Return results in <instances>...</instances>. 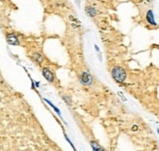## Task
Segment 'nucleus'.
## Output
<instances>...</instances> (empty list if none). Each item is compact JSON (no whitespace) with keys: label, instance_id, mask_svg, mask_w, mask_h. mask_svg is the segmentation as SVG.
<instances>
[{"label":"nucleus","instance_id":"4","mask_svg":"<svg viewBox=\"0 0 159 151\" xmlns=\"http://www.w3.org/2000/svg\"><path fill=\"white\" fill-rule=\"evenodd\" d=\"M6 41H7V43H8L9 45H13V46H18L20 44L19 38L14 33L7 34V35H6Z\"/></svg>","mask_w":159,"mask_h":151},{"label":"nucleus","instance_id":"2","mask_svg":"<svg viewBox=\"0 0 159 151\" xmlns=\"http://www.w3.org/2000/svg\"><path fill=\"white\" fill-rule=\"evenodd\" d=\"M79 80H80L81 85L85 86V87H90L93 84V76L91 75V73L87 70H83L81 72Z\"/></svg>","mask_w":159,"mask_h":151},{"label":"nucleus","instance_id":"10","mask_svg":"<svg viewBox=\"0 0 159 151\" xmlns=\"http://www.w3.org/2000/svg\"><path fill=\"white\" fill-rule=\"evenodd\" d=\"M63 99L66 100V102L67 104H70H70H72V102H71V100H70V97H67V95H64Z\"/></svg>","mask_w":159,"mask_h":151},{"label":"nucleus","instance_id":"9","mask_svg":"<svg viewBox=\"0 0 159 151\" xmlns=\"http://www.w3.org/2000/svg\"><path fill=\"white\" fill-rule=\"evenodd\" d=\"M44 100H45V101L47 102V104H49V105H50V106H51V107H52V108L54 109L55 111H56V112H57V113H58V114H59V115L61 116V111L59 110V109H58V107H57V106H55V105H54V104H52V102H51L50 100H46V99H44Z\"/></svg>","mask_w":159,"mask_h":151},{"label":"nucleus","instance_id":"1","mask_svg":"<svg viewBox=\"0 0 159 151\" xmlns=\"http://www.w3.org/2000/svg\"><path fill=\"white\" fill-rule=\"evenodd\" d=\"M111 77L113 78V80L116 83L123 84V83H125V81L127 79V72L122 66L116 65L112 67V69H111Z\"/></svg>","mask_w":159,"mask_h":151},{"label":"nucleus","instance_id":"5","mask_svg":"<svg viewBox=\"0 0 159 151\" xmlns=\"http://www.w3.org/2000/svg\"><path fill=\"white\" fill-rule=\"evenodd\" d=\"M42 74H43V76H44V78L48 81V82H54V80H55V76H54V73L49 69V68H47V67H45V68H43L42 69Z\"/></svg>","mask_w":159,"mask_h":151},{"label":"nucleus","instance_id":"3","mask_svg":"<svg viewBox=\"0 0 159 151\" xmlns=\"http://www.w3.org/2000/svg\"><path fill=\"white\" fill-rule=\"evenodd\" d=\"M146 20H147V22L148 24L150 25H152V26H156L157 25V23H156V20H155V16H154V12L149 9L147 14H146Z\"/></svg>","mask_w":159,"mask_h":151},{"label":"nucleus","instance_id":"8","mask_svg":"<svg viewBox=\"0 0 159 151\" xmlns=\"http://www.w3.org/2000/svg\"><path fill=\"white\" fill-rule=\"evenodd\" d=\"M33 60H35L36 63L41 64V63L43 61V57H42V55H40V54L36 53V54H34V55H33Z\"/></svg>","mask_w":159,"mask_h":151},{"label":"nucleus","instance_id":"6","mask_svg":"<svg viewBox=\"0 0 159 151\" xmlns=\"http://www.w3.org/2000/svg\"><path fill=\"white\" fill-rule=\"evenodd\" d=\"M85 12H86V14H87V16H89V17H91V18H94V17H96V15H97V10H96V8L95 7H93V6H86V8H85Z\"/></svg>","mask_w":159,"mask_h":151},{"label":"nucleus","instance_id":"12","mask_svg":"<svg viewBox=\"0 0 159 151\" xmlns=\"http://www.w3.org/2000/svg\"><path fill=\"white\" fill-rule=\"evenodd\" d=\"M105 151H107V150H105Z\"/></svg>","mask_w":159,"mask_h":151},{"label":"nucleus","instance_id":"7","mask_svg":"<svg viewBox=\"0 0 159 151\" xmlns=\"http://www.w3.org/2000/svg\"><path fill=\"white\" fill-rule=\"evenodd\" d=\"M90 145H91L93 151H105V149L101 146L100 143L98 141H96V140H91V142H90Z\"/></svg>","mask_w":159,"mask_h":151},{"label":"nucleus","instance_id":"11","mask_svg":"<svg viewBox=\"0 0 159 151\" xmlns=\"http://www.w3.org/2000/svg\"><path fill=\"white\" fill-rule=\"evenodd\" d=\"M95 49H96V51H97V52H99V51H100V49H99V47H98V46H97V45H95Z\"/></svg>","mask_w":159,"mask_h":151}]
</instances>
